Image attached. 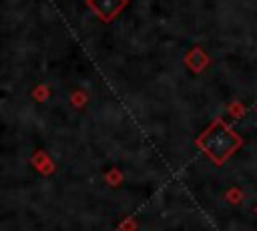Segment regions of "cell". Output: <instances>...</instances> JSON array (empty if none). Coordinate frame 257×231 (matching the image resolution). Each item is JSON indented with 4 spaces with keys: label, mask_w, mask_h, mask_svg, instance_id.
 <instances>
[{
    "label": "cell",
    "mask_w": 257,
    "mask_h": 231,
    "mask_svg": "<svg viewBox=\"0 0 257 231\" xmlns=\"http://www.w3.org/2000/svg\"><path fill=\"white\" fill-rule=\"evenodd\" d=\"M32 96H34L36 100H44V98L48 96V86H44V84L36 86V88H34V92H32Z\"/></svg>",
    "instance_id": "obj_6"
},
{
    "label": "cell",
    "mask_w": 257,
    "mask_h": 231,
    "mask_svg": "<svg viewBox=\"0 0 257 231\" xmlns=\"http://www.w3.org/2000/svg\"><path fill=\"white\" fill-rule=\"evenodd\" d=\"M128 0H86L88 8L102 20V22H110L112 18H116L120 14V10L126 6Z\"/></svg>",
    "instance_id": "obj_2"
},
{
    "label": "cell",
    "mask_w": 257,
    "mask_h": 231,
    "mask_svg": "<svg viewBox=\"0 0 257 231\" xmlns=\"http://www.w3.org/2000/svg\"><path fill=\"white\" fill-rule=\"evenodd\" d=\"M243 112V104H239V102H235V104H231V114H235V117H239Z\"/></svg>",
    "instance_id": "obj_9"
},
{
    "label": "cell",
    "mask_w": 257,
    "mask_h": 231,
    "mask_svg": "<svg viewBox=\"0 0 257 231\" xmlns=\"http://www.w3.org/2000/svg\"><path fill=\"white\" fill-rule=\"evenodd\" d=\"M120 179H122V177H120V173H118L116 169H112V171H108V173H106V181H108L110 185L120 183Z\"/></svg>",
    "instance_id": "obj_7"
},
{
    "label": "cell",
    "mask_w": 257,
    "mask_h": 231,
    "mask_svg": "<svg viewBox=\"0 0 257 231\" xmlns=\"http://www.w3.org/2000/svg\"><path fill=\"white\" fill-rule=\"evenodd\" d=\"M197 145L213 163L221 165L241 147V137L223 121H215L199 135Z\"/></svg>",
    "instance_id": "obj_1"
},
{
    "label": "cell",
    "mask_w": 257,
    "mask_h": 231,
    "mask_svg": "<svg viewBox=\"0 0 257 231\" xmlns=\"http://www.w3.org/2000/svg\"><path fill=\"white\" fill-rule=\"evenodd\" d=\"M225 199H227L229 203H233V205H237V203H241V199H243V193H241V189H237V187H233V189H229V191L225 193Z\"/></svg>",
    "instance_id": "obj_5"
},
{
    "label": "cell",
    "mask_w": 257,
    "mask_h": 231,
    "mask_svg": "<svg viewBox=\"0 0 257 231\" xmlns=\"http://www.w3.org/2000/svg\"><path fill=\"white\" fill-rule=\"evenodd\" d=\"M255 213H257V207H255Z\"/></svg>",
    "instance_id": "obj_10"
},
{
    "label": "cell",
    "mask_w": 257,
    "mask_h": 231,
    "mask_svg": "<svg viewBox=\"0 0 257 231\" xmlns=\"http://www.w3.org/2000/svg\"><path fill=\"white\" fill-rule=\"evenodd\" d=\"M86 102V94L84 92H74L72 94V104L74 106H80V104H84Z\"/></svg>",
    "instance_id": "obj_8"
},
{
    "label": "cell",
    "mask_w": 257,
    "mask_h": 231,
    "mask_svg": "<svg viewBox=\"0 0 257 231\" xmlns=\"http://www.w3.org/2000/svg\"><path fill=\"white\" fill-rule=\"evenodd\" d=\"M185 62H187V66H189L193 72H201V70L209 64V58H207V54H205L199 46H195V48H191V50L187 52Z\"/></svg>",
    "instance_id": "obj_3"
},
{
    "label": "cell",
    "mask_w": 257,
    "mask_h": 231,
    "mask_svg": "<svg viewBox=\"0 0 257 231\" xmlns=\"http://www.w3.org/2000/svg\"><path fill=\"white\" fill-rule=\"evenodd\" d=\"M32 165H34L40 173H44V175H48V173L52 171V163L46 159V155H44V153H38V155L32 159Z\"/></svg>",
    "instance_id": "obj_4"
}]
</instances>
